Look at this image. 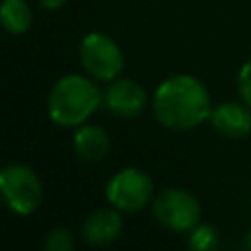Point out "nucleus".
Here are the masks:
<instances>
[{"mask_svg":"<svg viewBox=\"0 0 251 251\" xmlns=\"http://www.w3.org/2000/svg\"><path fill=\"white\" fill-rule=\"evenodd\" d=\"M153 112L157 122L167 129H192L210 120V92L200 78L192 75H175L157 86L153 94Z\"/></svg>","mask_w":251,"mask_h":251,"instance_id":"nucleus-1","label":"nucleus"},{"mask_svg":"<svg viewBox=\"0 0 251 251\" xmlns=\"http://www.w3.org/2000/svg\"><path fill=\"white\" fill-rule=\"evenodd\" d=\"M102 104V92L92 78L82 75L61 76L47 98L49 118L63 127L82 126Z\"/></svg>","mask_w":251,"mask_h":251,"instance_id":"nucleus-2","label":"nucleus"},{"mask_svg":"<svg viewBox=\"0 0 251 251\" xmlns=\"http://www.w3.org/2000/svg\"><path fill=\"white\" fill-rule=\"evenodd\" d=\"M0 194L12 212L29 216L43 200V186L31 167L14 163L0 169Z\"/></svg>","mask_w":251,"mask_h":251,"instance_id":"nucleus-3","label":"nucleus"},{"mask_svg":"<svg viewBox=\"0 0 251 251\" xmlns=\"http://www.w3.org/2000/svg\"><path fill=\"white\" fill-rule=\"evenodd\" d=\"M78 59L90 78L110 82L124 69V55L120 45L106 33L92 31L84 35L78 47Z\"/></svg>","mask_w":251,"mask_h":251,"instance_id":"nucleus-4","label":"nucleus"},{"mask_svg":"<svg viewBox=\"0 0 251 251\" xmlns=\"http://www.w3.org/2000/svg\"><path fill=\"white\" fill-rule=\"evenodd\" d=\"M106 198L120 212H139L153 198V180L141 169H120L106 184Z\"/></svg>","mask_w":251,"mask_h":251,"instance_id":"nucleus-5","label":"nucleus"},{"mask_svg":"<svg viewBox=\"0 0 251 251\" xmlns=\"http://www.w3.org/2000/svg\"><path fill=\"white\" fill-rule=\"evenodd\" d=\"M200 202L182 188H167L153 200L155 220L176 233H186L200 224Z\"/></svg>","mask_w":251,"mask_h":251,"instance_id":"nucleus-6","label":"nucleus"},{"mask_svg":"<svg viewBox=\"0 0 251 251\" xmlns=\"http://www.w3.org/2000/svg\"><path fill=\"white\" fill-rule=\"evenodd\" d=\"M102 104L120 118H135L145 110L147 94L141 84L131 78H114L106 92H102Z\"/></svg>","mask_w":251,"mask_h":251,"instance_id":"nucleus-7","label":"nucleus"},{"mask_svg":"<svg viewBox=\"0 0 251 251\" xmlns=\"http://www.w3.org/2000/svg\"><path fill=\"white\" fill-rule=\"evenodd\" d=\"M210 122L226 137L241 139L251 133V106L245 102H224L212 108Z\"/></svg>","mask_w":251,"mask_h":251,"instance_id":"nucleus-8","label":"nucleus"},{"mask_svg":"<svg viewBox=\"0 0 251 251\" xmlns=\"http://www.w3.org/2000/svg\"><path fill=\"white\" fill-rule=\"evenodd\" d=\"M122 227H124V222H122L120 210L100 208L90 212L84 218L80 226V233L84 241L90 245H110L120 237Z\"/></svg>","mask_w":251,"mask_h":251,"instance_id":"nucleus-9","label":"nucleus"},{"mask_svg":"<svg viewBox=\"0 0 251 251\" xmlns=\"http://www.w3.org/2000/svg\"><path fill=\"white\" fill-rule=\"evenodd\" d=\"M73 147H75V153L82 161H86V163H98L110 151V135L100 126L82 124L75 131Z\"/></svg>","mask_w":251,"mask_h":251,"instance_id":"nucleus-10","label":"nucleus"},{"mask_svg":"<svg viewBox=\"0 0 251 251\" xmlns=\"http://www.w3.org/2000/svg\"><path fill=\"white\" fill-rule=\"evenodd\" d=\"M33 14L25 0H2L0 2V24L12 35H22L31 27Z\"/></svg>","mask_w":251,"mask_h":251,"instance_id":"nucleus-11","label":"nucleus"},{"mask_svg":"<svg viewBox=\"0 0 251 251\" xmlns=\"http://www.w3.org/2000/svg\"><path fill=\"white\" fill-rule=\"evenodd\" d=\"M188 249L190 251H216L220 245L218 231L208 224H198L188 231Z\"/></svg>","mask_w":251,"mask_h":251,"instance_id":"nucleus-12","label":"nucleus"},{"mask_svg":"<svg viewBox=\"0 0 251 251\" xmlns=\"http://www.w3.org/2000/svg\"><path fill=\"white\" fill-rule=\"evenodd\" d=\"M43 251H75V237L67 227H55L45 235Z\"/></svg>","mask_w":251,"mask_h":251,"instance_id":"nucleus-13","label":"nucleus"},{"mask_svg":"<svg viewBox=\"0 0 251 251\" xmlns=\"http://www.w3.org/2000/svg\"><path fill=\"white\" fill-rule=\"evenodd\" d=\"M237 92L241 102L251 106V59H247L237 73Z\"/></svg>","mask_w":251,"mask_h":251,"instance_id":"nucleus-14","label":"nucleus"},{"mask_svg":"<svg viewBox=\"0 0 251 251\" xmlns=\"http://www.w3.org/2000/svg\"><path fill=\"white\" fill-rule=\"evenodd\" d=\"M65 2H67V0H39V4H41L45 10H59V8H63Z\"/></svg>","mask_w":251,"mask_h":251,"instance_id":"nucleus-15","label":"nucleus"},{"mask_svg":"<svg viewBox=\"0 0 251 251\" xmlns=\"http://www.w3.org/2000/svg\"><path fill=\"white\" fill-rule=\"evenodd\" d=\"M245 247H247V251H251V229H249V233L245 237Z\"/></svg>","mask_w":251,"mask_h":251,"instance_id":"nucleus-16","label":"nucleus"},{"mask_svg":"<svg viewBox=\"0 0 251 251\" xmlns=\"http://www.w3.org/2000/svg\"><path fill=\"white\" fill-rule=\"evenodd\" d=\"M0 2H2V0H0Z\"/></svg>","mask_w":251,"mask_h":251,"instance_id":"nucleus-17","label":"nucleus"}]
</instances>
